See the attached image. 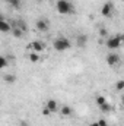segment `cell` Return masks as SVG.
I'll return each mask as SVG.
<instances>
[{
    "label": "cell",
    "mask_w": 124,
    "mask_h": 126,
    "mask_svg": "<svg viewBox=\"0 0 124 126\" xmlns=\"http://www.w3.org/2000/svg\"><path fill=\"white\" fill-rule=\"evenodd\" d=\"M56 9H57V12L62 13V15H69V13L73 12V4H72L69 0H57Z\"/></svg>",
    "instance_id": "obj_1"
},
{
    "label": "cell",
    "mask_w": 124,
    "mask_h": 126,
    "mask_svg": "<svg viewBox=\"0 0 124 126\" xmlns=\"http://www.w3.org/2000/svg\"><path fill=\"white\" fill-rule=\"evenodd\" d=\"M70 41H69V38H66V37H59V38H56L54 40V43H53V47H54V50H57V51H64V50H67V48H70Z\"/></svg>",
    "instance_id": "obj_2"
},
{
    "label": "cell",
    "mask_w": 124,
    "mask_h": 126,
    "mask_svg": "<svg viewBox=\"0 0 124 126\" xmlns=\"http://www.w3.org/2000/svg\"><path fill=\"white\" fill-rule=\"evenodd\" d=\"M121 44H123V43L117 38V35H114V37H108V38H107V47H108L110 50H117V48H120Z\"/></svg>",
    "instance_id": "obj_3"
},
{
    "label": "cell",
    "mask_w": 124,
    "mask_h": 126,
    "mask_svg": "<svg viewBox=\"0 0 124 126\" xmlns=\"http://www.w3.org/2000/svg\"><path fill=\"white\" fill-rule=\"evenodd\" d=\"M101 13H102V16L110 18V16H111V13H112V3H111V1L104 3V4H102V7H101Z\"/></svg>",
    "instance_id": "obj_4"
},
{
    "label": "cell",
    "mask_w": 124,
    "mask_h": 126,
    "mask_svg": "<svg viewBox=\"0 0 124 126\" xmlns=\"http://www.w3.org/2000/svg\"><path fill=\"white\" fill-rule=\"evenodd\" d=\"M107 63H108L110 66H117V64L120 63V56H118L117 53H110V54L107 56Z\"/></svg>",
    "instance_id": "obj_5"
},
{
    "label": "cell",
    "mask_w": 124,
    "mask_h": 126,
    "mask_svg": "<svg viewBox=\"0 0 124 126\" xmlns=\"http://www.w3.org/2000/svg\"><path fill=\"white\" fill-rule=\"evenodd\" d=\"M48 28H50V22H48L47 19H39V21L37 22V30L39 32H47Z\"/></svg>",
    "instance_id": "obj_6"
},
{
    "label": "cell",
    "mask_w": 124,
    "mask_h": 126,
    "mask_svg": "<svg viewBox=\"0 0 124 126\" xmlns=\"http://www.w3.org/2000/svg\"><path fill=\"white\" fill-rule=\"evenodd\" d=\"M45 107L51 111V113H56V111H60V109H59V104H57V101L56 100H53V98H50V100H47V103H45Z\"/></svg>",
    "instance_id": "obj_7"
},
{
    "label": "cell",
    "mask_w": 124,
    "mask_h": 126,
    "mask_svg": "<svg viewBox=\"0 0 124 126\" xmlns=\"http://www.w3.org/2000/svg\"><path fill=\"white\" fill-rule=\"evenodd\" d=\"M29 48H31L32 51H35V53H39V51L44 50V44L39 43V41H32L31 44H29Z\"/></svg>",
    "instance_id": "obj_8"
},
{
    "label": "cell",
    "mask_w": 124,
    "mask_h": 126,
    "mask_svg": "<svg viewBox=\"0 0 124 126\" xmlns=\"http://www.w3.org/2000/svg\"><path fill=\"white\" fill-rule=\"evenodd\" d=\"M12 28H13V25L9 24L6 19H1L0 21V31L1 32H9V31H12Z\"/></svg>",
    "instance_id": "obj_9"
},
{
    "label": "cell",
    "mask_w": 124,
    "mask_h": 126,
    "mask_svg": "<svg viewBox=\"0 0 124 126\" xmlns=\"http://www.w3.org/2000/svg\"><path fill=\"white\" fill-rule=\"evenodd\" d=\"M24 34H25V32L22 31L21 28H18V27H15V25H13V28H12V35H13V37L21 38V37H24Z\"/></svg>",
    "instance_id": "obj_10"
},
{
    "label": "cell",
    "mask_w": 124,
    "mask_h": 126,
    "mask_svg": "<svg viewBox=\"0 0 124 126\" xmlns=\"http://www.w3.org/2000/svg\"><path fill=\"white\" fill-rule=\"evenodd\" d=\"M3 79H4V82H7V84H13V82L16 81V76L12 75V73H6V75L3 76Z\"/></svg>",
    "instance_id": "obj_11"
},
{
    "label": "cell",
    "mask_w": 124,
    "mask_h": 126,
    "mask_svg": "<svg viewBox=\"0 0 124 126\" xmlns=\"http://www.w3.org/2000/svg\"><path fill=\"white\" fill-rule=\"evenodd\" d=\"M60 113L63 116H70L72 114V109L69 106H63V107H60Z\"/></svg>",
    "instance_id": "obj_12"
},
{
    "label": "cell",
    "mask_w": 124,
    "mask_h": 126,
    "mask_svg": "<svg viewBox=\"0 0 124 126\" xmlns=\"http://www.w3.org/2000/svg\"><path fill=\"white\" fill-rule=\"evenodd\" d=\"M86 41H88V37H86V35H79V37H77V46H79V47L85 46Z\"/></svg>",
    "instance_id": "obj_13"
},
{
    "label": "cell",
    "mask_w": 124,
    "mask_h": 126,
    "mask_svg": "<svg viewBox=\"0 0 124 126\" xmlns=\"http://www.w3.org/2000/svg\"><path fill=\"white\" fill-rule=\"evenodd\" d=\"M105 103H108V101H107V98H105L104 95H96V104H98L99 107H101V106H104Z\"/></svg>",
    "instance_id": "obj_14"
},
{
    "label": "cell",
    "mask_w": 124,
    "mask_h": 126,
    "mask_svg": "<svg viewBox=\"0 0 124 126\" xmlns=\"http://www.w3.org/2000/svg\"><path fill=\"white\" fill-rule=\"evenodd\" d=\"M29 62H32V63H37V62H39V56H38V53H35V51H32L31 54H29Z\"/></svg>",
    "instance_id": "obj_15"
},
{
    "label": "cell",
    "mask_w": 124,
    "mask_h": 126,
    "mask_svg": "<svg viewBox=\"0 0 124 126\" xmlns=\"http://www.w3.org/2000/svg\"><path fill=\"white\" fill-rule=\"evenodd\" d=\"M15 27H18V28H21V30H22L24 32H26V31H28V25H26L25 22H22V21H18V24H16Z\"/></svg>",
    "instance_id": "obj_16"
},
{
    "label": "cell",
    "mask_w": 124,
    "mask_h": 126,
    "mask_svg": "<svg viewBox=\"0 0 124 126\" xmlns=\"http://www.w3.org/2000/svg\"><path fill=\"white\" fill-rule=\"evenodd\" d=\"M115 90L117 91H123L124 90V79H120V81L115 82Z\"/></svg>",
    "instance_id": "obj_17"
},
{
    "label": "cell",
    "mask_w": 124,
    "mask_h": 126,
    "mask_svg": "<svg viewBox=\"0 0 124 126\" xmlns=\"http://www.w3.org/2000/svg\"><path fill=\"white\" fill-rule=\"evenodd\" d=\"M12 7H19L21 6V0H6Z\"/></svg>",
    "instance_id": "obj_18"
},
{
    "label": "cell",
    "mask_w": 124,
    "mask_h": 126,
    "mask_svg": "<svg viewBox=\"0 0 124 126\" xmlns=\"http://www.w3.org/2000/svg\"><path fill=\"white\" fill-rule=\"evenodd\" d=\"M6 66H7V59H6L4 56H1V57H0V67L4 69Z\"/></svg>",
    "instance_id": "obj_19"
},
{
    "label": "cell",
    "mask_w": 124,
    "mask_h": 126,
    "mask_svg": "<svg viewBox=\"0 0 124 126\" xmlns=\"http://www.w3.org/2000/svg\"><path fill=\"white\" fill-rule=\"evenodd\" d=\"M101 110H102L104 113H108V111H111V106H110L108 103H105L104 106H101Z\"/></svg>",
    "instance_id": "obj_20"
},
{
    "label": "cell",
    "mask_w": 124,
    "mask_h": 126,
    "mask_svg": "<svg viewBox=\"0 0 124 126\" xmlns=\"http://www.w3.org/2000/svg\"><path fill=\"white\" fill-rule=\"evenodd\" d=\"M99 35H101V37H108V31H107L105 28H101V30H99Z\"/></svg>",
    "instance_id": "obj_21"
},
{
    "label": "cell",
    "mask_w": 124,
    "mask_h": 126,
    "mask_svg": "<svg viewBox=\"0 0 124 126\" xmlns=\"http://www.w3.org/2000/svg\"><path fill=\"white\" fill-rule=\"evenodd\" d=\"M42 114H44V116H50V114H51V111H50L47 107H44V109H42Z\"/></svg>",
    "instance_id": "obj_22"
},
{
    "label": "cell",
    "mask_w": 124,
    "mask_h": 126,
    "mask_svg": "<svg viewBox=\"0 0 124 126\" xmlns=\"http://www.w3.org/2000/svg\"><path fill=\"white\" fill-rule=\"evenodd\" d=\"M98 123H99V126H108V125H107V122H105L104 119H99V120H98Z\"/></svg>",
    "instance_id": "obj_23"
},
{
    "label": "cell",
    "mask_w": 124,
    "mask_h": 126,
    "mask_svg": "<svg viewBox=\"0 0 124 126\" xmlns=\"http://www.w3.org/2000/svg\"><path fill=\"white\" fill-rule=\"evenodd\" d=\"M117 38H118L121 43H124V34H117Z\"/></svg>",
    "instance_id": "obj_24"
},
{
    "label": "cell",
    "mask_w": 124,
    "mask_h": 126,
    "mask_svg": "<svg viewBox=\"0 0 124 126\" xmlns=\"http://www.w3.org/2000/svg\"><path fill=\"white\" fill-rule=\"evenodd\" d=\"M19 126H29V125H28V122H26V120H21Z\"/></svg>",
    "instance_id": "obj_25"
},
{
    "label": "cell",
    "mask_w": 124,
    "mask_h": 126,
    "mask_svg": "<svg viewBox=\"0 0 124 126\" xmlns=\"http://www.w3.org/2000/svg\"><path fill=\"white\" fill-rule=\"evenodd\" d=\"M121 103H123V106H124V95L121 97Z\"/></svg>",
    "instance_id": "obj_26"
},
{
    "label": "cell",
    "mask_w": 124,
    "mask_h": 126,
    "mask_svg": "<svg viewBox=\"0 0 124 126\" xmlns=\"http://www.w3.org/2000/svg\"><path fill=\"white\" fill-rule=\"evenodd\" d=\"M123 63H124V59H123Z\"/></svg>",
    "instance_id": "obj_27"
}]
</instances>
